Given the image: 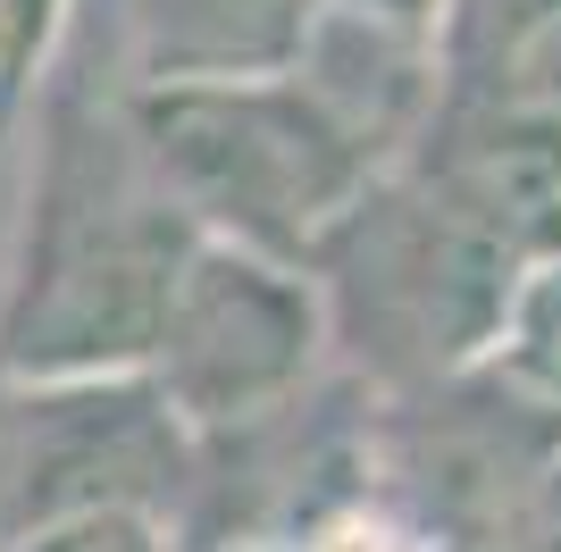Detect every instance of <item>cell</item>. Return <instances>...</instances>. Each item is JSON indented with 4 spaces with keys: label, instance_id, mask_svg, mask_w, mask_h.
<instances>
[{
    "label": "cell",
    "instance_id": "ba28073f",
    "mask_svg": "<svg viewBox=\"0 0 561 552\" xmlns=\"http://www.w3.org/2000/svg\"><path fill=\"white\" fill-rule=\"evenodd\" d=\"M420 552H561V469L519 494L512 510H486V519H461V528L427 536Z\"/></svg>",
    "mask_w": 561,
    "mask_h": 552
},
{
    "label": "cell",
    "instance_id": "5b68a950",
    "mask_svg": "<svg viewBox=\"0 0 561 552\" xmlns=\"http://www.w3.org/2000/svg\"><path fill=\"white\" fill-rule=\"evenodd\" d=\"M126 92L277 76L310 25V0H126Z\"/></svg>",
    "mask_w": 561,
    "mask_h": 552
},
{
    "label": "cell",
    "instance_id": "30bf717a",
    "mask_svg": "<svg viewBox=\"0 0 561 552\" xmlns=\"http://www.w3.org/2000/svg\"><path fill=\"white\" fill-rule=\"evenodd\" d=\"M344 9H377V18L420 25V34H436V18H445V0H344Z\"/></svg>",
    "mask_w": 561,
    "mask_h": 552
},
{
    "label": "cell",
    "instance_id": "3957f363",
    "mask_svg": "<svg viewBox=\"0 0 561 552\" xmlns=\"http://www.w3.org/2000/svg\"><path fill=\"white\" fill-rule=\"evenodd\" d=\"M126 126L193 234L302 276L344 227V209L386 176V160L294 68L227 84H142L126 92Z\"/></svg>",
    "mask_w": 561,
    "mask_h": 552
},
{
    "label": "cell",
    "instance_id": "277c9868",
    "mask_svg": "<svg viewBox=\"0 0 561 552\" xmlns=\"http://www.w3.org/2000/svg\"><path fill=\"white\" fill-rule=\"evenodd\" d=\"M328 368V310L302 268H277L234 243H193L176 285L160 301L151 352H142V393L193 436V452L234 444L310 402Z\"/></svg>",
    "mask_w": 561,
    "mask_h": 552
},
{
    "label": "cell",
    "instance_id": "8992f818",
    "mask_svg": "<svg viewBox=\"0 0 561 552\" xmlns=\"http://www.w3.org/2000/svg\"><path fill=\"white\" fill-rule=\"evenodd\" d=\"M252 552H420L411 519L394 510L386 478H377V436H369V460L352 469L344 485H328L310 510H294L277 536H260Z\"/></svg>",
    "mask_w": 561,
    "mask_h": 552
},
{
    "label": "cell",
    "instance_id": "7a4b0ae2",
    "mask_svg": "<svg viewBox=\"0 0 561 552\" xmlns=\"http://www.w3.org/2000/svg\"><path fill=\"white\" fill-rule=\"evenodd\" d=\"M528 268L537 260L486 209H469L420 160H394L344 209L328 252L310 260V285L328 310V352H344L360 386L377 377L411 402L486 368Z\"/></svg>",
    "mask_w": 561,
    "mask_h": 552
},
{
    "label": "cell",
    "instance_id": "9c48e42d",
    "mask_svg": "<svg viewBox=\"0 0 561 552\" xmlns=\"http://www.w3.org/2000/svg\"><path fill=\"white\" fill-rule=\"evenodd\" d=\"M0 552H185V536L151 510H84V519H59V528L18 536Z\"/></svg>",
    "mask_w": 561,
    "mask_h": 552
},
{
    "label": "cell",
    "instance_id": "6da1fadb",
    "mask_svg": "<svg viewBox=\"0 0 561 552\" xmlns=\"http://www.w3.org/2000/svg\"><path fill=\"white\" fill-rule=\"evenodd\" d=\"M202 234L160 193L126 126V84L59 76L34 126L25 209L0 268V377L9 386H110L135 377L160 301Z\"/></svg>",
    "mask_w": 561,
    "mask_h": 552
},
{
    "label": "cell",
    "instance_id": "52a82bcc",
    "mask_svg": "<svg viewBox=\"0 0 561 552\" xmlns=\"http://www.w3.org/2000/svg\"><path fill=\"white\" fill-rule=\"evenodd\" d=\"M486 368L503 377V386H519L537 411L561 418V252L519 276L512 319H503V335H494Z\"/></svg>",
    "mask_w": 561,
    "mask_h": 552
}]
</instances>
